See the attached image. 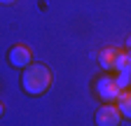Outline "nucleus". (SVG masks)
Masks as SVG:
<instances>
[{
    "label": "nucleus",
    "instance_id": "nucleus-1",
    "mask_svg": "<svg viewBox=\"0 0 131 126\" xmlns=\"http://www.w3.org/2000/svg\"><path fill=\"white\" fill-rule=\"evenodd\" d=\"M52 86V72L42 63H30L21 70V89L28 96H42Z\"/></svg>",
    "mask_w": 131,
    "mask_h": 126
},
{
    "label": "nucleus",
    "instance_id": "nucleus-2",
    "mask_svg": "<svg viewBox=\"0 0 131 126\" xmlns=\"http://www.w3.org/2000/svg\"><path fill=\"white\" fill-rule=\"evenodd\" d=\"M94 89H96V96L101 98V100H105V103L117 100V98H119V93H122V89H119L117 80H115V77H110V75L98 77L96 84H94Z\"/></svg>",
    "mask_w": 131,
    "mask_h": 126
},
{
    "label": "nucleus",
    "instance_id": "nucleus-3",
    "mask_svg": "<svg viewBox=\"0 0 131 126\" xmlns=\"http://www.w3.org/2000/svg\"><path fill=\"white\" fill-rule=\"evenodd\" d=\"M7 63H9L12 68H16V70H24L26 66L33 63V54H30V49H28L26 44L19 42V44H14L12 49L7 52Z\"/></svg>",
    "mask_w": 131,
    "mask_h": 126
},
{
    "label": "nucleus",
    "instance_id": "nucleus-4",
    "mask_svg": "<svg viewBox=\"0 0 131 126\" xmlns=\"http://www.w3.org/2000/svg\"><path fill=\"white\" fill-rule=\"evenodd\" d=\"M96 124L98 126H117L122 121V112H119V107L115 105V103H105L96 110Z\"/></svg>",
    "mask_w": 131,
    "mask_h": 126
},
{
    "label": "nucleus",
    "instance_id": "nucleus-5",
    "mask_svg": "<svg viewBox=\"0 0 131 126\" xmlns=\"http://www.w3.org/2000/svg\"><path fill=\"white\" fill-rule=\"evenodd\" d=\"M117 54H119V49H115V47H103V49L98 52V66L103 70H112Z\"/></svg>",
    "mask_w": 131,
    "mask_h": 126
},
{
    "label": "nucleus",
    "instance_id": "nucleus-6",
    "mask_svg": "<svg viewBox=\"0 0 131 126\" xmlns=\"http://www.w3.org/2000/svg\"><path fill=\"white\" fill-rule=\"evenodd\" d=\"M117 107H119V112H122L124 119H131V91H129V93H119Z\"/></svg>",
    "mask_w": 131,
    "mask_h": 126
},
{
    "label": "nucleus",
    "instance_id": "nucleus-7",
    "mask_svg": "<svg viewBox=\"0 0 131 126\" xmlns=\"http://www.w3.org/2000/svg\"><path fill=\"white\" fill-rule=\"evenodd\" d=\"M115 80H117L119 89H126V86L131 84V68H124V70H119V72H115Z\"/></svg>",
    "mask_w": 131,
    "mask_h": 126
},
{
    "label": "nucleus",
    "instance_id": "nucleus-8",
    "mask_svg": "<svg viewBox=\"0 0 131 126\" xmlns=\"http://www.w3.org/2000/svg\"><path fill=\"white\" fill-rule=\"evenodd\" d=\"M5 115V105H3V100H0V117Z\"/></svg>",
    "mask_w": 131,
    "mask_h": 126
},
{
    "label": "nucleus",
    "instance_id": "nucleus-9",
    "mask_svg": "<svg viewBox=\"0 0 131 126\" xmlns=\"http://www.w3.org/2000/svg\"><path fill=\"white\" fill-rule=\"evenodd\" d=\"M126 49H131V35L126 37Z\"/></svg>",
    "mask_w": 131,
    "mask_h": 126
},
{
    "label": "nucleus",
    "instance_id": "nucleus-10",
    "mask_svg": "<svg viewBox=\"0 0 131 126\" xmlns=\"http://www.w3.org/2000/svg\"><path fill=\"white\" fill-rule=\"evenodd\" d=\"M0 3H5V5H12V3H16V0H0Z\"/></svg>",
    "mask_w": 131,
    "mask_h": 126
}]
</instances>
